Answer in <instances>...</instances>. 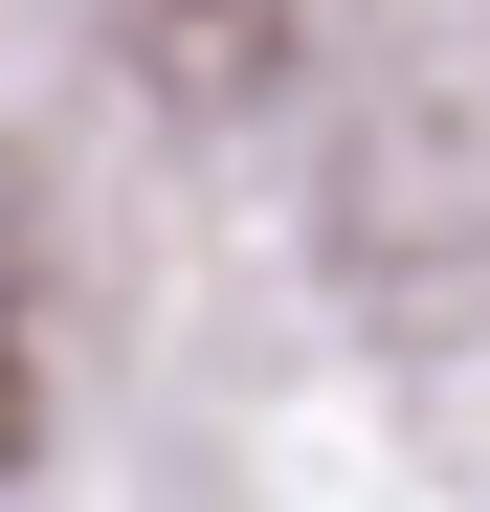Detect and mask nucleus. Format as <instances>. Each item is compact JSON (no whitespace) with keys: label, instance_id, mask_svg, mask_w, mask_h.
Here are the masks:
<instances>
[{"label":"nucleus","instance_id":"obj_1","mask_svg":"<svg viewBox=\"0 0 490 512\" xmlns=\"http://www.w3.org/2000/svg\"><path fill=\"white\" fill-rule=\"evenodd\" d=\"M0 379H23V334H0ZM0 423H23V401H0Z\"/></svg>","mask_w":490,"mask_h":512}]
</instances>
